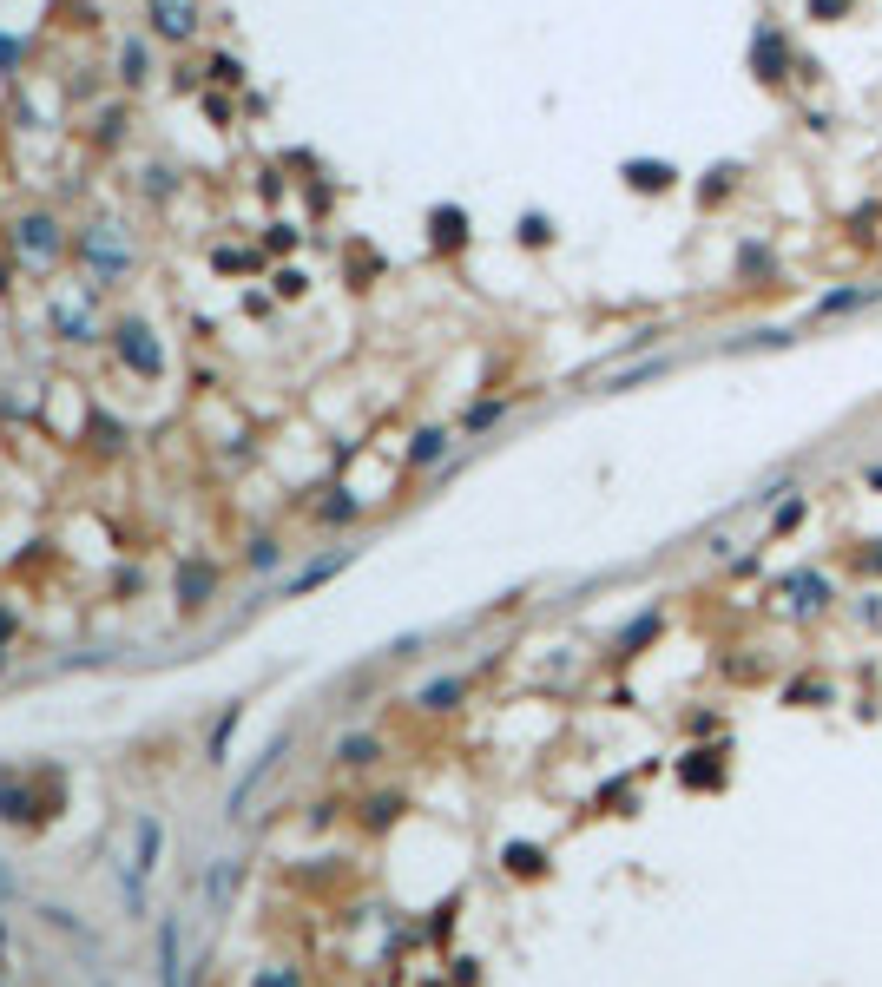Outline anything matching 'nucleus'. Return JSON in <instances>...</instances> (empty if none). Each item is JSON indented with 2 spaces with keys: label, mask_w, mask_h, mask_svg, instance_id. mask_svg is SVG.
<instances>
[{
  "label": "nucleus",
  "mask_w": 882,
  "mask_h": 987,
  "mask_svg": "<svg viewBox=\"0 0 882 987\" xmlns=\"http://www.w3.org/2000/svg\"><path fill=\"white\" fill-rule=\"evenodd\" d=\"M343 757H349V764H369V757H376V744H369V737H349Z\"/></svg>",
  "instance_id": "20"
},
{
  "label": "nucleus",
  "mask_w": 882,
  "mask_h": 987,
  "mask_svg": "<svg viewBox=\"0 0 882 987\" xmlns=\"http://www.w3.org/2000/svg\"><path fill=\"white\" fill-rule=\"evenodd\" d=\"M507 869H514V876H540V869H547V856H540L534 843H507Z\"/></svg>",
  "instance_id": "9"
},
{
  "label": "nucleus",
  "mask_w": 882,
  "mask_h": 987,
  "mask_svg": "<svg viewBox=\"0 0 882 987\" xmlns=\"http://www.w3.org/2000/svg\"><path fill=\"white\" fill-rule=\"evenodd\" d=\"M869 487H882V468H869Z\"/></svg>",
  "instance_id": "24"
},
{
  "label": "nucleus",
  "mask_w": 882,
  "mask_h": 987,
  "mask_svg": "<svg viewBox=\"0 0 882 987\" xmlns=\"http://www.w3.org/2000/svg\"><path fill=\"white\" fill-rule=\"evenodd\" d=\"M86 251H93V264H99V270H119V264H126V251L112 244V231H93V237H86Z\"/></svg>",
  "instance_id": "10"
},
{
  "label": "nucleus",
  "mask_w": 882,
  "mask_h": 987,
  "mask_svg": "<svg viewBox=\"0 0 882 987\" xmlns=\"http://www.w3.org/2000/svg\"><path fill=\"white\" fill-rule=\"evenodd\" d=\"M158 843H165L158 816H139V856H132V869H126V902L132 909H145V882H152V869H158Z\"/></svg>",
  "instance_id": "1"
},
{
  "label": "nucleus",
  "mask_w": 882,
  "mask_h": 987,
  "mask_svg": "<svg viewBox=\"0 0 882 987\" xmlns=\"http://www.w3.org/2000/svg\"><path fill=\"white\" fill-rule=\"evenodd\" d=\"M205 593H211V566H185V606H198Z\"/></svg>",
  "instance_id": "14"
},
{
  "label": "nucleus",
  "mask_w": 882,
  "mask_h": 987,
  "mask_svg": "<svg viewBox=\"0 0 882 987\" xmlns=\"http://www.w3.org/2000/svg\"><path fill=\"white\" fill-rule=\"evenodd\" d=\"M863 303V290H836V297H823L817 303V316H836V310H856Z\"/></svg>",
  "instance_id": "17"
},
{
  "label": "nucleus",
  "mask_w": 882,
  "mask_h": 987,
  "mask_svg": "<svg viewBox=\"0 0 882 987\" xmlns=\"http://www.w3.org/2000/svg\"><path fill=\"white\" fill-rule=\"evenodd\" d=\"M0 961H7V928H0Z\"/></svg>",
  "instance_id": "25"
},
{
  "label": "nucleus",
  "mask_w": 882,
  "mask_h": 987,
  "mask_svg": "<svg viewBox=\"0 0 882 987\" xmlns=\"http://www.w3.org/2000/svg\"><path fill=\"white\" fill-rule=\"evenodd\" d=\"M257 987H297V974H290V968H264V974H257Z\"/></svg>",
  "instance_id": "22"
},
{
  "label": "nucleus",
  "mask_w": 882,
  "mask_h": 987,
  "mask_svg": "<svg viewBox=\"0 0 882 987\" xmlns=\"http://www.w3.org/2000/svg\"><path fill=\"white\" fill-rule=\"evenodd\" d=\"M455 698H461V678H441V685H428V691H422V705H428V711H448Z\"/></svg>",
  "instance_id": "12"
},
{
  "label": "nucleus",
  "mask_w": 882,
  "mask_h": 987,
  "mask_svg": "<svg viewBox=\"0 0 882 987\" xmlns=\"http://www.w3.org/2000/svg\"><path fill=\"white\" fill-rule=\"evenodd\" d=\"M158 955H165V987H178V935L165 928V941H158Z\"/></svg>",
  "instance_id": "16"
},
{
  "label": "nucleus",
  "mask_w": 882,
  "mask_h": 987,
  "mask_svg": "<svg viewBox=\"0 0 882 987\" xmlns=\"http://www.w3.org/2000/svg\"><path fill=\"white\" fill-rule=\"evenodd\" d=\"M0 816H14V823H20V816H27V790H14V784L0 790Z\"/></svg>",
  "instance_id": "18"
},
{
  "label": "nucleus",
  "mask_w": 882,
  "mask_h": 987,
  "mask_svg": "<svg viewBox=\"0 0 882 987\" xmlns=\"http://www.w3.org/2000/svg\"><path fill=\"white\" fill-rule=\"evenodd\" d=\"M810 14H817V20H836V14H850V0H810Z\"/></svg>",
  "instance_id": "23"
},
{
  "label": "nucleus",
  "mask_w": 882,
  "mask_h": 987,
  "mask_svg": "<svg viewBox=\"0 0 882 987\" xmlns=\"http://www.w3.org/2000/svg\"><path fill=\"white\" fill-rule=\"evenodd\" d=\"M441 448H448V435H441V428H422V435H415V468H428Z\"/></svg>",
  "instance_id": "13"
},
{
  "label": "nucleus",
  "mask_w": 882,
  "mask_h": 987,
  "mask_svg": "<svg viewBox=\"0 0 882 987\" xmlns=\"http://www.w3.org/2000/svg\"><path fill=\"white\" fill-rule=\"evenodd\" d=\"M797 520H804V501H784V514H777V527H771V533H790Z\"/></svg>",
  "instance_id": "21"
},
{
  "label": "nucleus",
  "mask_w": 882,
  "mask_h": 987,
  "mask_svg": "<svg viewBox=\"0 0 882 987\" xmlns=\"http://www.w3.org/2000/svg\"><path fill=\"white\" fill-rule=\"evenodd\" d=\"M119 349L132 356V369H139V376H158V349H152V336H145V323H126V329H119Z\"/></svg>",
  "instance_id": "3"
},
{
  "label": "nucleus",
  "mask_w": 882,
  "mask_h": 987,
  "mask_svg": "<svg viewBox=\"0 0 882 987\" xmlns=\"http://www.w3.org/2000/svg\"><path fill=\"white\" fill-rule=\"evenodd\" d=\"M53 323H60V336H73V343H79V336H86V310H60V316H53Z\"/></svg>",
  "instance_id": "19"
},
{
  "label": "nucleus",
  "mask_w": 882,
  "mask_h": 987,
  "mask_svg": "<svg viewBox=\"0 0 882 987\" xmlns=\"http://www.w3.org/2000/svg\"><path fill=\"white\" fill-rule=\"evenodd\" d=\"M626 178H632L639 191H665V185H672V165H652V158H632V165H626Z\"/></svg>",
  "instance_id": "7"
},
{
  "label": "nucleus",
  "mask_w": 882,
  "mask_h": 987,
  "mask_svg": "<svg viewBox=\"0 0 882 987\" xmlns=\"http://www.w3.org/2000/svg\"><path fill=\"white\" fill-rule=\"evenodd\" d=\"M790 593H797V606H830V580H817V573H790Z\"/></svg>",
  "instance_id": "8"
},
{
  "label": "nucleus",
  "mask_w": 882,
  "mask_h": 987,
  "mask_svg": "<svg viewBox=\"0 0 882 987\" xmlns=\"http://www.w3.org/2000/svg\"><path fill=\"white\" fill-rule=\"evenodd\" d=\"M152 20H158V33L185 40L191 33V0H152Z\"/></svg>",
  "instance_id": "6"
},
{
  "label": "nucleus",
  "mask_w": 882,
  "mask_h": 987,
  "mask_svg": "<svg viewBox=\"0 0 882 987\" xmlns=\"http://www.w3.org/2000/svg\"><path fill=\"white\" fill-rule=\"evenodd\" d=\"M461 231H468L461 211H435V237H441V244H461Z\"/></svg>",
  "instance_id": "15"
},
{
  "label": "nucleus",
  "mask_w": 882,
  "mask_h": 987,
  "mask_svg": "<svg viewBox=\"0 0 882 987\" xmlns=\"http://www.w3.org/2000/svg\"><path fill=\"white\" fill-rule=\"evenodd\" d=\"M757 66H764V79H777V66H784V40L777 33H757Z\"/></svg>",
  "instance_id": "11"
},
{
  "label": "nucleus",
  "mask_w": 882,
  "mask_h": 987,
  "mask_svg": "<svg viewBox=\"0 0 882 987\" xmlns=\"http://www.w3.org/2000/svg\"><path fill=\"white\" fill-rule=\"evenodd\" d=\"M678 777H685L692 790H711V784H725V764H718V751H692Z\"/></svg>",
  "instance_id": "5"
},
{
  "label": "nucleus",
  "mask_w": 882,
  "mask_h": 987,
  "mask_svg": "<svg viewBox=\"0 0 882 987\" xmlns=\"http://www.w3.org/2000/svg\"><path fill=\"white\" fill-rule=\"evenodd\" d=\"M277 757H284V737H277V744H270V751H264V757H257V764H251V770H244V777H237V790H231V816H244V803H251V790H257V784H264V770H270V764H277Z\"/></svg>",
  "instance_id": "4"
},
{
  "label": "nucleus",
  "mask_w": 882,
  "mask_h": 987,
  "mask_svg": "<svg viewBox=\"0 0 882 987\" xmlns=\"http://www.w3.org/2000/svg\"><path fill=\"white\" fill-rule=\"evenodd\" d=\"M14 244L33 257V264H47V257H60V231H53V218H27L14 231Z\"/></svg>",
  "instance_id": "2"
}]
</instances>
